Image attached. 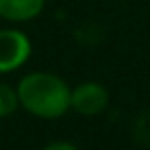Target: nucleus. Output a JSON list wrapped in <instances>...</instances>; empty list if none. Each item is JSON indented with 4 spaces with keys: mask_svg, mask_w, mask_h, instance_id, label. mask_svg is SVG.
Returning <instances> with one entry per match:
<instances>
[{
    "mask_svg": "<svg viewBox=\"0 0 150 150\" xmlns=\"http://www.w3.org/2000/svg\"><path fill=\"white\" fill-rule=\"evenodd\" d=\"M70 86L52 72H31L19 80V105L35 117L56 119L70 109Z\"/></svg>",
    "mask_w": 150,
    "mask_h": 150,
    "instance_id": "obj_1",
    "label": "nucleus"
},
{
    "mask_svg": "<svg viewBox=\"0 0 150 150\" xmlns=\"http://www.w3.org/2000/svg\"><path fill=\"white\" fill-rule=\"evenodd\" d=\"M31 56V41L19 29H0V72L19 70Z\"/></svg>",
    "mask_w": 150,
    "mask_h": 150,
    "instance_id": "obj_2",
    "label": "nucleus"
},
{
    "mask_svg": "<svg viewBox=\"0 0 150 150\" xmlns=\"http://www.w3.org/2000/svg\"><path fill=\"white\" fill-rule=\"evenodd\" d=\"M109 105V93L99 82H82L70 91V109L80 115H99Z\"/></svg>",
    "mask_w": 150,
    "mask_h": 150,
    "instance_id": "obj_3",
    "label": "nucleus"
},
{
    "mask_svg": "<svg viewBox=\"0 0 150 150\" xmlns=\"http://www.w3.org/2000/svg\"><path fill=\"white\" fill-rule=\"evenodd\" d=\"M45 0H0V17L11 23H27L41 15Z\"/></svg>",
    "mask_w": 150,
    "mask_h": 150,
    "instance_id": "obj_4",
    "label": "nucleus"
},
{
    "mask_svg": "<svg viewBox=\"0 0 150 150\" xmlns=\"http://www.w3.org/2000/svg\"><path fill=\"white\" fill-rule=\"evenodd\" d=\"M19 107V95L17 88H13L11 84L0 82V117H8L17 111Z\"/></svg>",
    "mask_w": 150,
    "mask_h": 150,
    "instance_id": "obj_5",
    "label": "nucleus"
},
{
    "mask_svg": "<svg viewBox=\"0 0 150 150\" xmlns=\"http://www.w3.org/2000/svg\"><path fill=\"white\" fill-rule=\"evenodd\" d=\"M43 150H78V148L74 144H70V142H52Z\"/></svg>",
    "mask_w": 150,
    "mask_h": 150,
    "instance_id": "obj_6",
    "label": "nucleus"
}]
</instances>
